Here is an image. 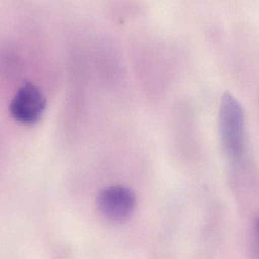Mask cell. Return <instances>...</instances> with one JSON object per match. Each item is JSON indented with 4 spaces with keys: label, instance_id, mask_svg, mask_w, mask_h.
<instances>
[{
    "label": "cell",
    "instance_id": "obj_3",
    "mask_svg": "<svg viewBox=\"0 0 259 259\" xmlns=\"http://www.w3.org/2000/svg\"><path fill=\"white\" fill-rule=\"evenodd\" d=\"M47 101L41 90L31 83L19 88L10 104V113L18 122L25 125L36 124L42 117Z\"/></svg>",
    "mask_w": 259,
    "mask_h": 259
},
{
    "label": "cell",
    "instance_id": "obj_1",
    "mask_svg": "<svg viewBox=\"0 0 259 259\" xmlns=\"http://www.w3.org/2000/svg\"><path fill=\"white\" fill-rule=\"evenodd\" d=\"M218 131L228 159L232 162L240 161L246 147V115L240 102L230 93H225L220 100Z\"/></svg>",
    "mask_w": 259,
    "mask_h": 259
},
{
    "label": "cell",
    "instance_id": "obj_2",
    "mask_svg": "<svg viewBox=\"0 0 259 259\" xmlns=\"http://www.w3.org/2000/svg\"><path fill=\"white\" fill-rule=\"evenodd\" d=\"M136 197L129 187L111 185L99 192L97 208L101 217L111 224L126 222L135 211Z\"/></svg>",
    "mask_w": 259,
    "mask_h": 259
}]
</instances>
